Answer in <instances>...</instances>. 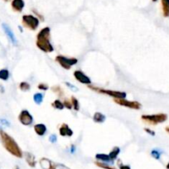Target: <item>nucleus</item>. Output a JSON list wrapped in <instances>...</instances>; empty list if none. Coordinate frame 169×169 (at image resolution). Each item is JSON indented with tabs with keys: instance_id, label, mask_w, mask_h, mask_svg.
I'll use <instances>...</instances> for the list:
<instances>
[{
	"instance_id": "obj_37",
	"label": "nucleus",
	"mask_w": 169,
	"mask_h": 169,
	"mask_svg": "<svg viewBox=\"0 0 169 169\" xmlns=\"http://www.w3.org/2000/svg\"><path fill=\"white\" fill-rule=\"evenodd\" d=\"M166 168H167V169H169V162H168V163H167V164Z\"/></svg>"
},
{
	"instance_id": "obj_1",
	"label": "nucleus",
	"mask_w": 169,
	"mask_h": 169,
	"mask_svg": "<svg viewBox=\"0 0 169 169\" xmlns=\"http://www.w3.org/2000/svg\"><path fill=\"white\" fill-rule=\"evenodd\" d=\"M36 45L41 51L50 53L54 51V47L51 42V29L48 27L43 28L37 35Z\"/></svg>"
},
{
	"instance_id": "obj_31",
	"label": "nucleus",
	"mask_w": 169,
	"mask_h": 169,
	"mask_svg": "<svg viewBox=\"0 0 169 169\" xmlns=\"http://www.w3.org/2000/svg\"><path fill=\"white\" fill-rule=\"evenodd\" d=\"M118 166H119V169H131L129 165H126V164L121 163L120 160H119L118 161Z\"/></svg>"
},
{
	"instance_id": "obj_15",
	"label": "nucleus",
	"mask_w": 169,
	"mask_h": 169,
	"mask_svg": "<svg viewBox=\"0 0 169 169\" xmlns=\"http://www.w3.org/2000/svg\"><path fill=\"white\" fill-rule=\"evenodd\" d=\"M96 160L101 162H106V163H113L114 162L110 159L109 154H97L95 155Z\"/></svg>"
},
{
	"instance_id": "obj_6",
	"label": "nucleus",
	"mask_w": 169,
	"mask_h": 169,
	"mask_svg": "<svg viewBox=\"0 0 169 169\" xmlns=\"http://www.w3.org/2000/svg\"><path fill=\"white\" fill-rule=\"evenodd\" d=\"M56 62L58 63V64L64 68L65 70H70L72 68V67L75 66L76 64H77L78 62V60L75 57H72V58H69V57H67V56H62V55H59V56H56Z\"/></svg>"
},
{
	"instance_id": "obj_33",
	"label": "nucleus",
	"mask_w": 169,
	"mask_h": 169,
	"mask_svg": "<svg viewBox=\"0 0 169 169\" xmlns=\"http://www.w3.org/2000/svg\"><path fill=\"white\" fill-rule=\"evenodd\" d=\"M144 131H145L147 133H149V135H151V136H155V135H156L155 132L152 130V129H150V128H144Z\"/></svg>"
},
{
	"instance_id": "obj_9",
	"label": "nucleus",
	"mask_w": 169,
	"mask_h": 169,
	"mask_svg": "<svg viewBox=\"0 0 169 169\" xmlns=\"http://www.w3.org/2000/svg\"><path fill=\"white\" fill-rule=\"evenodd\" d=\"M73 76H74L75 79L77 81L83 84H91L92 81H91V79L90 77L88 76L87 75H85L83 72L80 71V70H77V71H75L74 73H73Z\"/></svg>"
},
{
	"instance_id": "obj_30",
	"label": "nucleus",
	"mask_w": 169,
	"mask_h": 169,
	"mask_svg": "<svg viewBox=\"0 0 169 169\" xmlns=\"http://www.w3.org/2000/svg\"><path fill=\"white\" fill-rule=\"evenodd\" d=\"M63 104H64L65 108H67V110H72V101H71V100L64 99Z\"/></svg>"
},
{
	"instance_id": "obj_18",
	"label": "nucleus",
	"mask_w": 169,
	"mask_h": 169,
	"mask_svg": "<svg viewBox=\"0 0 169 169\" xmlns=\"http://www.w3.org/2000/svg\"><path fill=\"white\" fill-rule=\"evenodd\" d=\"M162 8V14L164 17H169V0H161Z\"/></svg>"
},
{
	"instance_id": "obj_21",
	"label": "nucleus",
	"mask_w": 169,
	"mask_h": 169,
	"mask_svg": "<svg viewBox=\"0 0 169 169\" xmlns=\"http://www.w3.org/2000/svg\"><path fill=\"white\" fill-rule=\"evenodd\" d=\"M49 169H72L70 168L69 167L66 166L65 164L62 163H57V162H55L51 161V167Z\"/></svg>"
},
{
	"instance_id": "obj_7",
	"label": "nucleus",
	"mask_w": 169,
	"mask_h": 169,
	"mask_svg": "<svg viewBox=\"0 0 169 169\" xmlns=\"http://www.w3.org/2000/svg\"><path fill=\"white\" fill-rule=\"evenodd\" d=\"M114 101L120 106H124V107L133 109V110H138L142 108V105L140 103L135 101V100H128L126 99H114Z\"/></svg>"
},
{
	"instance_id": "obj_36",
	"label": "nucleus",
	"mask_w": 169,
	"mask_h": 169,
	"mask_svg": "<svg viewBox=\"0 0 169 169\" xmlns=\"http://www.w3.org/2000/svg\"><path fill=\"white\" fill-rule=\"evenodd\" d=\"M166 131L167 132V133H169V126L166 127Z\"/></svg>"
},
{
	"instance_id": "obj_2",
	"label": "nucleus",
	"mask_w": 169,
	"mask_h": 169,
	"mask_svg": "<svg viewBox=\"0 0 169 169\" xmlns=\"http://www.w3.org/2000/svg\"><path fill=\"white\" fill-rule=\"evenodd\" d=\"M0 138H1L3 147L9 154L18 158H23V153L20 147L17 144V142L10 135H8V133L1 129H0Z\"/></svg>"
},
{
	"instance_id": "obj_40",
	"label": "nucleus",
	"mask_w": 169,
	"mask_h": 169,
	"mask_svg": "<svg viewBox=\"0 0 169 169\" xmlns=\"http://www.w3.org/2000/svg\"><path fill=\"white\" fill-rule=\"evenodd\" d=\"M158 0H153V2H157Z\"/></svg>"
},
{
	"instance_id": "obj_8",
	"label": "nucleus",
	"mask_w": 169,
	"mask_h": 169,
	"mask_svg": "<svg viewBox=\"0 0 169 169\" xmlns=\"http://www.w3.org/2000/svg\"><path fill=\"white\" fill-rule=\"evenodd\" d=\"M18 120L23 125L29 126L33 123V116L27 110H22L18 115Z\"/></svg>"
},
{
	"instance_id": "obj_26",
	"label": "nucleus",
	"mask_w": 169,
	"mask_h": 169,
	"mask_svg": "<svg viewBox=\"0 0 169 169\" xmlns=\"http://www.w3.org/2000/svg\"><path fill=\"white\" fill-rule=\"evenodd\" d=\"M9 78V72L8 70L2 69L0 71V79L3 80H7Z\"/></svg>"
},
{
	"instance_id": "obj_17",
	"label": "nucleus",
	"mask_w": 169,
	"mask_h": 169,
	"mask_svg": "<svg viewBox=\"0 0 169 169\" xmlns=\"http://www.w3.org/2000/svg\"><path fill=\"white\" fill-rule=\"evenodd\" d=\"M119 154H120V149H119V147L116 146V147H114L112 150L110 152L109 156H110V159H111V160L114 162L115 160H116V159H117V158H118Z\"/></svg>"
},
{
	"instance_id": "obj_14",
	"label": "nucleus",
	"mask_w": 169,
	"mask_h": 169,
	"mask_svg": "<svg viewBox=\"0 0 169 169\" xmlns=\"http://www.w3.org/2000/svg\"><path fill=\"white\" fill-rule=\"evenodd\" d=\"M24 6H25V3L23 0H13L12 2V8L13 10L18 13H21L23 11Z\"/></svg>"
},
{
	"instance_id": "obj_13",
	"label": "nucleus",
	"mask_w": 169,
	"mask_h": 169,
	"mask_svg": "<svg viewBox=\"0 0 169 169\" xmlns=\"http://www.w3.org/2000/svg\"><path fill=\"white\" fill-rule=\"evenodd\" d=\"M35 133L38 136H44L46 134L47 128L44 124H37L33 127Z\"/></svg>"
},
{
	"instance_id": "obj_28",
	"label": "nucleus",
	"mask_w": 169,
	"mask_h": 169,
	"mask_svg": "<svg viewBox=\"0 0 169 169\" xmlns=\"http://www.w3.org/2000/svg\"><path fill=\"white\" fill-rule=\"evenodd\" d=\"M37 88H38V90H40L46 91V90L49 89V85L47 84H45V83H40V84L37 85Z\"/></svg>"
},
{
	"instance_id": "obj_20",
	"label": "nucleus",
	"mask_w": 169,
	"mask_h": 169,
	"mask_svg": "<svg viewBox=\"0 0 169 169\" xmlns=\"http://www.w3.org/2000/svg\"><path fill=\"white\" fill-rule=\"evenodd\" d=\"M95 164L98 167H100V168L102 169H117L115 167L111 166L110 163H106V162H101L96 161L95 162Z\"/></svg>"
},
{
	"instance_id": "obj_16",
	"label": "nucleus",
	"mask_w": 169,
	"mask_h": 169,
	"mask_svg": "<svg viewBox=\"0 0 169 169\" xmlns=\"http://www.w3.org/2000/svg\"><path fill=\"white\" fill-rule=\"evenodd\" d=\"M106 119V117L104 114L100 112H95L93 115V120L95 123L103 124Z\"/></svg>"
},
{
	"instance_id": "obj_25",
	"label": "nucleus",
	"mask_w": 169,
	"mask_h": 169,
	"mask_svg": "<svg viewBox=\"0 0 169 169\" xmlns=\"http://www.w3.org/2000/svg\"><path fill=\"white\" fill-rule=\"evenodd\" d=\"M19 89H20L22 91L26 92V91L30 90V89H31V85H30V84H29L28 82L23 81V82H21L20 84H19Z\"/></svg>"
},
{
	"instance_id": "obj_29",
	"label": "nucleus",
	"mask_w": 169,
	"mask_h": 169,
	"mask_svg": "<svg viewBox=\"0 0 169 169\" xmlns=\"http://www.w3.org/2000/svg\"><path fill=\"white\" fill-rule=\"evenodd\" d=\"M65 84L67 85V87L69 88L70 90H72V91H75V92H76V91H78V88L76 86V85H74V84H71L70 82L68 81H66L65 82Z\"/></svg>"
},
{
	"instance_id": "obj_32",
	"label": "nucleus",
	"mask_w": 169,
	"mask_h": 169,
	"mask_svg": "<svg viewBox=\"0 0 169 169\" xmlns=\"http://www.w3.org/2000/svg\"><path fill=\"white\" fill-rule=\"evenodd\" d=\"M56 141H57V137L56 134H51L49 136V142L51 144H56Z\"/></svg>"
},
{
	"instance_id": "obj_12",
	"label": "nucleus",
	"mask_w": 169,
	"mask_h": 169,
	"mask_svg": "<svg viewBox=\"0 0 169 169\" xmlns=\"http://www.w3.org/2000/svg\"><path fill=\"white\" fill-rule=\"evenodd\" d=\"M23 155L25 157V160L27 162V163L28 164V166L31 167H35L37 166L36 158H35L33 154L29 153V152H25Z\"/></svg>"
},
{
	"instance_id": "obj_11",
	"label": "nucleus",
	"mask_w": 169,
	"mask_h": 169,
	"mask_svg": "<svg viewBox=\"0 0 169 169\" xmlns=\"http://www.w3.org/2000/svg\"><path fill=\"white\" fill-rule=\"evenodd\" d=\"M3 30H4V32H5L6 35L8 36V37L9 38L11 42H12L13 45L17 46L18 41H17V38H16V37L15 35H14V33H13V32L12 31V29H11L7 24H5V23H3Z\"/></svg>"
},
{
	"instance_id": "obj_27",
	"label": "nucleus",
	"mask_w": 169,
	"mask_h": 169,
	"mask_svg": "<svg viewBox=\"0 0 169 169\" xmlns=\"http://www.w3.org/2000/svg\"><path fill=\"white\" fill-rule=\"evenodd\" d=\"M162 152L158 149H153L151 151V156L154 158V159H157V160H159L160 158H161Z\"/></svg>"
},
{
	"instance_id": "obj_34",
	"label": "nucleus",
	"mask_w": 169,
	"mask_h": 169,
	"mask_svg": "<svg viewBox=\"0 0 169 169\" xmlns=\"http://www.w3.org/2000/svg\"><path fill=\"white\" fill-rule=\"evenodd\" d=\"M0 123H1V124L2 125H5V126H9V122H8V121L6 120V119H0Z\"/></svg>"
},
{
	"instance_id": "obj_39",
	"label": "nucleus",
	"mask_w": 169,
	"mask_h": 169,
	"mask_svg": "<svg viewBox=\"0 0 169 169\" xmlns=\"http://www.w3.org/2000/svg\"><path fill=\"white\" fill-rule=\"evenodd\" d=\"M14 169H20V168H19V167H18V166H16L15 168H14Z\"/></svg>"
},
{
	"instance_id": "obj_10",
	"label": "nucleus",
	"mask_w": 169,
	"mask_h": 169,
	"mask_svg": "<svg viewBox=\"0 0 169 169\" xmlns=\"http://www.w3.org/2000/svg\"><path fill=\"white\" fill-rule=\"evenodd\" d=\"M60 135L62 137H72L73 135V130L70 128L67 124H62L59 128Z\"/></svg>"
},
{
	"instance_id": "obj_22",
	"label": "nucleus",
	"mask_w": 169,
	"mask_h": 169,
	"mask_svg": "<svg viewBox=\"0 0 169 169\" xmlns=\"http://www.w3.org/2000/svg\"><path fill=\"white\" fill-rule=\"evenodd\" d=\"M51 105H52V107L55 108L56 110H64V104H63V102H62L60 100H55L53 101V103L51 104Z\"/></svg>"
},
{
	"instance_id": "obj_5",
	"label": "nucleus",
	"mask_w": 169,
	"mask_h": 169,
	"mask_svg": "<svg viewBox=\"0 0 169 169\" xmlns=\"http://www.w3.org/2000/svg\"><path fill=\"white\" fill-rule=\"evenodd\" d=\"M39 23H40V21H39V18L37 17H35L32 14L23 16V26L31 31H36L38 28Z\"/></svg>"
},
{
	"instance_id": "obj_19",
	"label": "nucleus",
	"mask_w": 169,
	"mask_h": 169,
	"mask_svg": "<svg viewBox=\"0 0 169 169\" xmlns=\"http://www.w3.org/2000/svg\"><path fill=\"white\" fill-rule=\"evenodd\" d=\"M33 101L35 103H36L37 105H40L41 104V103L43 102V100H44V95L42 94V93L41 92H37V93H35L33 95Z\"/></svg>"
},
{
	"instance_id": "obj_3",
	"label": "nucleus",
	"mask_w": 169,
	"mask_h": 169,
	"mask_svg": "<svg viewBox=\"0 0 169 169\" xmlns=\"http://www.w3.org/2000/svg\"><path fill=\"white\" fill-rule=\"evenodd\" d=\"M88 87L90 88V90L95 91V92L104 94V95H107L108 96L114 98V99H125L127 97V93L124 92V91L106 90V89H103V88L97 87V86H94L92 84H89Z\"/></svg>"
},
{
	"instance_id": "obj_35",
	"label": "nucleus",
	"mask_w": 169,
	"mask_h": 169,
	"mask_svg": "<svg viewBox=\"0 0 169 169\" xmlns=\"http://www.w3.org/2000/svg\"><path fill=\"white\" fill-rule=\"evenodd\" d=\"M75 152H76V146L72 144V146H71V153L72 154H74Z\"/></svg>"
},
{
	"instance_id": "obj_4",
	"label": "nucleus",
	"mask_w": 169,
	"mask_h": 169,
	"mask_svg": "<svg viewBox=\"0 0 169 169\" xmlns=\"http://www.w3.org/2000/svg\"><path fill=\"white\" fill-rule=\"evenodd\" d=\"M142 120L145 123L152 124V125H157L158 124L164 123L167 119V115L163 113L159 114H154V115H143L141 116Z\"/></svg>"
},
{
	"instance_id": "obj_24",
	"label": "nucleus",
	"mask_w": 169,
	"mask_h": 169,
	"mask_svg": "<svg viewBox=\"0 0 169 169\" xmlns=\"http://www.w3.org/2000/svg\"><path fill=\"white\" fill-rule=\"evenodd\" d=\"M71 101H72V109H74L75 111H79L80 110V102L75 96H72L71 98Z\"/></svg>"
},
{
	"instance_id": "obj_23",
	"label": "nucleus",
	"mask_w": 169,
	"mask_h": 169,
	"mask_svg": "<svg viewBox=\"0 0 169 169\" xmlns=\"http://www.w3.org/2000/svg\"><path fill=\"white\" fill-rule=\"evenodd\" d=\"M51 90H53V92L55 94L58 95V97L62 98L64 96V91H63L62 88L60 85H55L53 87H51Z\"/></svg>"
},
{
	"instance_id": "obj_38",
	"label": "nucleus",
	"mask_w": 169,
	"mask_h": 169,
	"mask_svg": "<svg viewBox=\"0 0 169 169\" xmlns=\"http://www.w3.org/2000/svg\"><path fill=\"white\" fill-rule=\"evenodd\" d=\"M18 28H19V29H20L21 32H23V28H21V27H18Z\"/></svg>"
}]
</instances>
